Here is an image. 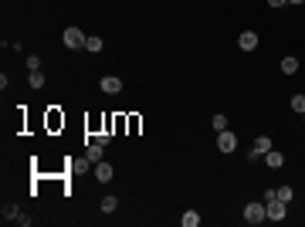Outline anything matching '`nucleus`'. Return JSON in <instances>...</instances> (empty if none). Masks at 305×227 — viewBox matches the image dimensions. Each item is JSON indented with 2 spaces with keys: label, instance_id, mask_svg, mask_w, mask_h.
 <instances>
[{
  "label": "nucleus",
  "instance_id": "f257e3e1",
  "mask_svg": "<svg viewBox=\"0 0 305 227\" xmlns=\"http://www.w3.org/2000/svg\"><path fill=\"white\" fill-rule=\"evenodd\" d=\"M244 221H248V224H261V221H268L265 200H251V204L244 207Z\"/></svg>",
  "mask_w": 305,
  "mask_h": 227
},
{
  "label": "nucleus",
  "instance_id": "f03ea898",
  "mask_svg": "<svg viewBox=\"0 0 305 227\" xmlns=\"http://www.w3.org/2000/svg\"><path fill=\"white\" fill-rule=\"evenodd\" d=\"M65 48H85V34L78 31V27H65Z\"/></svg>",
  "mask_w": 305,
  "mask_h": 227
},
{
  "label": "nucleus",
  "instance_id": "7ed1b4c3",
  "mask_svg": "<svg viewBox=\"0 0 305 227\" xmlns=\"http://www.w3.org/2000/svg\"><path fill=\"white\" fill-rule=\"evenodd\" d=\"M265 210H268V221H285V200H268L265 204Z\"/></svg>",
  "mask_w": 305,
  "mask_h": 227
},
{
  "label": "nucleus",
  "instance_id": "20e7f679",
  "mask_svg": "<svg viewBox=\"0 0 305 227\" xmlns=\"http://www.w3.org/2000/svg\"><path fill=\"white\" fill-rule=\"evenodd\" d=\"M217 150L221 152H234L237 150V136L228 132V129H221V136H217Z\"/></svg>",
  "mask_w": 305,
  "mask_h": 227
},
{
  "label": "nucleus",
  "instance_id": "39448f33",
  "mask_svg": "<svg viewBox=\"0 0 305 227\" xmlns=\"http://www.w3.org/2000/svg\"><path fill=\"white\" fill-rule=\"evenodd\" d=\"M268 150H271V139H268V136H258V139L251 143V152H248V159H258V156H265Z\"/></svg>",
  "mask_w": 305,
  "mask_h": 227
},
{
  "label": "nucleus",
  "instance_id": "423d86ee",
  "mask_svg": "<svg viewBox=\"0 0 305 227\" xmlns=\"http://www.w3.org/2000/svg\"><path fill=\"white\" fill-rule=\"evenodd\" d=\"M237 48H241V51H254V48H258V34H254V31H244V34L237 38Z\"/></svg>",
  "mask_w": 305,
  "mask_h": 227
},
{
  "label": "nucleus",
  "instance_id": "0eeeda50",
  "mask_svg": "<svg viewBox=\"0 0 305 227\" xmlns=\"http://www.w3.org/2000/svg\"><path fill=\"white\" fill-rule=\"evenodd\" d=\"M102 92H105V95H119V92H122V81L115 75H105L102 78Z\"/></svg>",
  "mask_w": 305,
  "mask_h": 227
},
{
  "label": "nucleus",
  "instance_id": "6e6552de",
  "mask_svg": "<svg viewBox=\"0 0 305 227\" xmlns=\"http://www.w3.org/2000/svg\"><path fill=\"white\" fill-rule=\"evenodd\" d=\"M261 159H265V166H271V170H278V166H285V156H282L278 150H268L265 156H261Z\"/></svg>",
  "mask_w": 305,
  "mask_h": 227
},
{
  "label": "nucleus",
  "instance_id": "1a4fd4ad",
  "mask_svg": "<svg viewBox=\"0 0 305 227\" xmlns=\"http://www.w3.org/2000/svg\"><path fill=\"white\" fill-rule=\"evenodd\" d=\"M95 180H98V183H109V180H112V163H98V166H95Z\"/></svg>",
  "mask_w": 305,
  "mask_h": 227
},
{
  "label": "nucleus",
  "instance_id": "9d476101",
  "mask_svg": "<svg viewBox=\"0 0 305 227\" xmlns=\"http://www.w3.org/2000/svg\"><path fill=\"white\" fill-rule=\"evenodd\" d=\"M295 72H299V58L285 55V58H282V75H295Z\"/></svg>",
  "mask_w": 305,
  "mask_h": 227
},
{
  "label": "nucleus",
  "instance_id": "9b49d317",
  "mask_svg": "<svg viewBox=\"0 0 305 227\" xmlns=\"http://www.w3.org/2000/svg\"><path fill=\"white\" fill-rule=\"evenodd\" d=\"M102 150H105V146H102V143H98V139H95V143H88V159H92V163H102Z\"/></svg>",
  "mask_w": 305,
  "mask_h": 227
},
{
  "label": "nucleus",
  "instance_id": "f8f14e48",
  "mask_svg": "<svg viewBox=\"0 0 305 227\" xmlns=\"http://www.w3.org/2000/svg\"><path fill=\"white\" fill-rule=\"evenodd\" d=\"M180 224H183V227H197V224H200V217H197V210H187V214L180 217Z\"/></svg>",
  "mask_w": 305,
  "mask_h": 227
},
{
  "label": "nucleus",
  "instance_id": "ddd939ff",
  "mask_svg": "<svg viewBox=\"0 0 305 227\" xmlns=\"http://www.w3.org/2000/svg\"><path fill=\"white\" fill-rule=\"evenodd\" d=\"M85 51H102V38H85Z\"/></svg>",
  "mask_w": 305,
  "mask_h": 227
},
{
  "label": "nucleus",
  "instance_id": "4468645a",
  "mask_svg": "<svg viewBox=\"0 0 305 227\" xmlns=\"http://www.w3.org/2000/svg\"><path fill=\"white\" fill-rule=\"evenodd\" d=\"M115 207H119V200H115V197H102V210H105V214H112Z\"/></svg>",
  "mask_w": 305,
  "mask_h": 227
},
{
  "label": "nucleus",
  "instance_id": "2eb2a0df",
  "mask_svg": "<svg viewBox=\"0 0 305 227\" xmlns=\"http://www.w3.org/2000/svg\"><path fill=\"white\" fill-rule=\"evenodd\" d=\"M292 109H295V112H302V115H305V95H292Z\"/></svg>",
  "mask_w": 305,
  "mask_h": 227
},
{
  "label": "nucleus",
  "instance_id": "dca6fc26",
  "mask_svg": "<svg viewBox=\"0 0 305 227\" xmlns=\"http://www.w3.org/2000/svg\"><path fill=\"white\" fill-rule=\"evenodd\" d=\"M17 217H20V210H17L14 204H10V207H3V221H17Z\"/></svg>",
  "mask_w": 305,
  "mask_h": 227
},
{
  "label": "nucleus",
  "instance_id": "f3484780",
  "mask_svg": "<svg viewBox=\"0 0 305 227\" xmlns=\"http://www.w3.org/2000/svg\"><path fill=\"white\" fill-rule=\"evenodd\" d=\"M31 88H44V75L41 72H31Z\"/></svg>",
  "mask_w": 305,
  "mask_h": 227
},
{
  "label": "nucleus",
  "instance_id": "a211bd4d",
  "mask_svg": "<svg viewBox=\"0 0 305 227\" xmlns=\"http://www.w3.org/2000/svg\"><path fill=\"white\" fill-rule=\"evenodd\" d=\"M27 68H31V72H41V58H38V55H27Z\"/></svg>",
  "mask_w": 305,
  "mask_h": 227
},
{
  "label": "nucleus",
  "instance_id": "6ab92c4d",
  "mask_svg": "<svg viewBox=\"0 0 305 227\" xmlns=\"http://www.w3.org/2000/svg\"><path fill=\"white\" fill-rule=\"evenodd\" d=\"M210 122H214V129H217V132H221V129H228V119H224V115H214Z\"/></svg>",
  "mask_w": 305,
  "mask_h": 227
},
{
  "label": "nucleus",
  "instance_id": "aec40b11",
  "mask_svg": "<svg viewBox=\"0 0 305 227\" xmlns=\"http://www.w3.org/2000/svg\"><path fill=\"white\" fill-rule=\"evenodd\" d=\"M278 200L288 204V200H292V187H278Z\"/></svg>",
  "mask_w": 305,
  "mask_h": 227
},
{
  "label": "nucleus",
  "instance_id": "412c9836",
  "mask_svg": "<svg viewBox=\"0 0 305 227\" xmlns=\"http://www.w3.org/2000/svg\"><path fill=\"white\" fill-rule=\"evenodd\" d=\"M285 3H288V0H268V7H275V10H278V7H285Z\"/></svg>",
  "mask_w": 305,
  "mask_h": 227
},
{
  "label": "nucleus",
  "instance_id": "4be33fe9",
  "mask_svg": "<svg viewBox=\"0 0 305 227\" xmlns=\"http://www.w3.org/2000/svg\"><path fill=\"white\" fill-rule=\"evenodd\" d=\"M288 3H305V0H288Z\"/></svg>",
  "mask_w": 305,
  "mask_h": 227
}]
</instances>
